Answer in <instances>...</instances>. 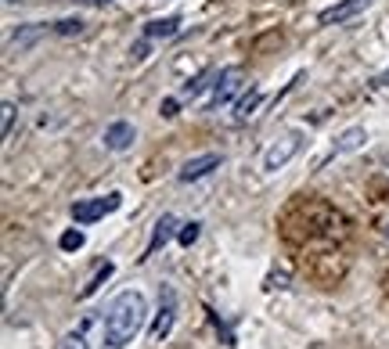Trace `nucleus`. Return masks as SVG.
Here are the masks:
<instances>
[{
    "mask_svg": "<svg viewBox=\"0 0 389 349\" xmlns=\"http://www.w3.org/2000/svg\"><path fill=\"white\" fill-rule=\"evenodd\" d=\"M144 317H148V303L141 292H119L105 310V324H101V335H105V345L108 349H123L127 342L137 338V331L144 328Z\"/></svg>",
    "mask_w": 389,
    "mask_h": 349,
    "instance_id": "nucleus-1",
    "label": "nucleus"
},
{
    "mask_svg": "<svg viewBox=\"0 0 389 349\" xmlns=\"http://www.w3.org/2000/svg\"><path fill=\"white\" fill-rule=\"evenodd\" d=\"M119 205H123V195H119V191L105 195V198H83V202L73 205V220H76L80 227H90V223L105 220L108 213H116Z\"/></svg>",
    "mask_w": 389,
    "mask_h": 349,
    "instance_id": "nucleus-2",
    "label": "nucleus"
},
{
    "mask_svg": "<svg viewBox=\"0 0 389 349\" xmlns=\"http://www.w3.org/2000/svg\"><path fill=\"white\" fill-rule=\"evenodd\" d=\"M174 317H177V292H174L170 284H166L162 292H159V313H155V321H151V328H148L151 342H162L166 335H170Z\"/></svg>",
    "mask_w": 389,
    "mask_h": 349,
    "instance_id": "nucleus-3",
    "label": "nucleus"
},
{
    "mask_svg": "<svg viewBox=\"0 0 389 349\" xmlns=\"http://www.w3.org/2000/svg\"><path fill=\"white\" fill-rule=\"evenodd\" d=\"M299 144H303V137L292 130V134H285V137H277L267 151H263V169L267 173H277L282 166H289L292 162V155L299 151Z\"/></svg>",
    "mask_w": 389,
    "mask_h": 349,
    "instance_id": "nucleus-4",
    "label": "nucleus"
},
{
    "mask_svg": "<svg viewBox=\"0 0 389 349\" xmlns=\"http://www.w3.org/2000/svg\"><path fill=\"white\" fill-rule=\"evenodd\" d=\"M242 87H245V73H242L238 65L224 69V73L216 76V83H213V97H209V104H206V108L213 112V108H220V104H228V101L242 90Z\"/></svg>",
    "mask_w": 389,
    "mask_h": 349,
    "instance_id": "nucleus-5",
    "label": "nucleus"
},
{
    "mask_svg": "<svg viewBox=\"0 0 389 349\" xmlns=\"http://www.w3.org/2000/svg\"><path fill=\"white\" fill-rule=\"evenodd\" d=\"M220 162H224V155H216V151H209V155H198V159H188V162L181 166V173H177V177H181L184 184H191V181H202V177H209L213 169H220Z\"/></svg>",
    "mask_w": 389,
    "mask_h": 349,
    "instance_id": "nucleus-6",
    "label": "nucleus"
},
{
    "mask_svg": "<svg viewBox=\"0 0 389 349\" xmlns=\"http://www.w3.org/2000/svg\"><path fill=\"white\" fill-rule=\"evenodd\" d=\"M134 137H137V130H134L127 119H116L112 127L105 130V148H108V151H127V148L134 144Z\"/></svg>",
    "mask_w": 389,
    "mask_h": 349,
    "instance_id": "nucleus-7",
    "label": "nucleus"
},
{
    "mask_svg": "<svg viewBox=\"0 0 389 349\" xmlns=\"http://www.w3.org/2000/svg\"><path fill=\"white\" fill-rule=\"evenodd\" d=\"M371 0H343V4H336V8H324L321 11V26H331V22H346V18H353L361 8H368Z\"/></svg>",
    "mask_w": 389,
    "mask_h": 349,
    "instance_id": "nucleus-8",
    "label": "nucleus"
},
{
    "mask_svg": "<svg viewBox=\"0 0 389 349\" xmlns=\"http://www.w3.org/2000/svg\"><path fill=\"white\" fill-rule=\"evenodd\" d=\"M174 235H177V220H174V216H162V220L155 223V230H151V242H148V249H144V259L155 256V252H159L166 242H170Z\"/></svg>",
    "mask_w": 389,
    "mask_h": 349,
    "instance_id": "nucleus-9",
    "label": "nucleus"
},
{
    "mask_svg": "<svg viewBox=\"0 0 389 349\" xmlns=\"http://www.w3.org/2000/svg\"><path fill=\"white\" fill-rule=\"evenodd\" d=\"M364 141H368V134H364V127H353V130H346V134H339V141L331 144V151H328V159H336V155H346V151H357V148H364Z\"/></svg>",
    "mask_w": 389,
    "mask_h": 349,
    "instance_id": "nucleus-10",
    "label": "nucleus"
},
{
    "mask_svg": "<svg viewBox=\"0 0 389 349\" xmlns=\"http://www.w3.org/2000/svg\"><path fill=\"white\" fill-rule=\"evenodd\" d=\"M177 29H181V18H177V15H170V18H151V22L144 26V36H148V40H159V36L166 40V36H174Z\"/></svg>",
    "mask_w": 389,
    "mask_h": 349,
    "instance_id": "nucleus-11",
    "label": "nucleus"
},
{
    "mask_svg": "<svg viewBox=\"0 0 389 349\" xmlns=\"http://www.w3.org/2000/svg\"><path fill=\"white\" fill-rule=\"evenodd\" d=\"M260 101H263V94L260 90H249L238 104H235V123H245V119H252L256 115V108H260Z\"/></svg>",
    "mask_w": 389,
    "mask_h": 349,
    "instance_id": "nucleus-12",
    "label": "nucleus"
},
{
    "mask_svg": "<svg viewBox=\"0 0 389 349\" xmlns=\"http://www.w3.org/2000/svg\"><path fill=\"white\" fill-rule=\"evenodd\" d=\"M108 277H112V263H105V267H101V270H97V274L90 277V284H83V292H80V299H90V296L97 292V288H101V284L108 281Z\"/></svg>",
    "mask_w": 389,
    "mask_h": 349,
    "instance_id": "nucleus-13",
    "label": "nucleus"
},
{
    "mask_svg": "<svg viewBox=\"0 0 389 349\" xmlns=\"http://www.w3.org/2000/svg\"><path fill=\"white\" fill-rule=\"evenodd\" d=\"M15 112H18V108H15L11 101H4V104H0V137H4V141L11 137V127H15Z\"/></svg>",
    "mask_w": 389,
    "mask_h": 349,
    "instance_id": "nucleus-14",
    "label": "nucleus"
},
{
    "mask_svg": "<svg viewBox=\"0 0 389 349\" xmlns=\"http://www.w3.org/2000/svg\"><path fill=\"white\" fill-rule=\"evenodd\" d=\"M198 235H202V223H184V227L177 230V242H181L184 249H191V245L198 242Z\"/></svg>",
    "mask_w": 389,
    "mask_h": 349,
    "instance_id": "nucleus-15",
    "label": "nucleus"
},
{
    "mask_svg": "<svg viewBox=\"0 0 389 349\" xmlns=\"http://www.w3.org/2000/svg\"><path fill=\"white\" fill-rule=\"evenodd\" d=\"M209 80H213V73H202V76H198V80H191V83H188V87H184V90H181V97H184V101H188V97H198V94H202V90H206V87H213V83H209Z\"/></svg>",
    "mask_w": 389,
    "mask_h": 349,
    "instance_id": "nucleus-16",
    "label": "nucleus"
},
{
    "mask_svg": "<svg viewBox=\"0 0 389 349\" xmlns=\"http://www.w3.org/2000/svg\"><path fill=\"white\" fill-rule=\"evenodd\" d=\"M54 33H58V36H80L83 33V18L76 15V18H62L58 26H54Z\"/></svg>",
    "mask_w": 389,
    "mask_h": 349,
    "instance_id": "nucleus-17",
    "label": "nucleus"
},
{
    "mask_svg": "<svg viewBox=\"0 0 389 349\" xmlns=\"http://www.w3.org/2000/svg\"><path fill=\"white\" fill-rule=\"evenodd\" d=\"M83 242H87V238H83V230H65L58 245H62L65 252H76V249H83Z\"/></svg>",
    "mask_w": 389,
    "mask_h": 349,
    "instance_id": "nucleus-18",
    "label": "nucleus"
},
{
    "mask_svg": "<svg viewBox=\"0 0 389 349\" xmlns=\"http://www.w3.org/2000/svg\"><path fill=\"white\" fill-rule=\"evenodd\" d=\"M62 349H87V338H83V335H69V338L62 342Z\"/></svg>",
    "mask_w": 389,
    "mask_h": 349,
    "instance_id": "nucleus-19",
    "label": "nucleus"
},
{
    "mask_svg": "<svg viewBox=\"0 0 389 349\" xmlns=\"http://www.w3.org/2000/svg\"><path fill=\"white\" fill-rule=\"evenodd\" d=\"M162 115H166V119H174V115H177V101H174V97L162 101Z\"/></svg>",
    "mask_w": 389,
    "mask_h": 349,
    "instance_id": "nucleus-20",
    "label": "nucleus"
},
{
    "mask_svg": "<svg viewBox=\"0 0 389 349\" xmlns=\"http://www.w3.org/2000/svg\"><path fill=\"white\" fill-rule=\"evenodd\" d=\"M134 58H137V62H141V58H148V36H144V40L134 47Z\"/></svg>",
    "mask_w": 389,
    "mask_h": 349,
    "instance_id": "nucleus-21",
    "label": "nucleus"
},
{
    "mask_svg": "<svg viewBox=\"0 0 389 349\" xmlns=\"http://www.w3.org/2000/svg\"><path fill=\"white\" fill-rule=\"evenodd\" d=\"M375 83H378V87H389V73H382V76H378Z\"/></svg>",
    "mask_w": 389,
    "mask_h": 349,
    "instance_id": "nucleus-22",
    "label": "nucleus"
},
{
    "mask_svg": "<svg viewBox=\"0 0 389 349\" xmlns=\"http://www.w3.org/2000/svg\"><path fill=\"white\" fill-rule=\"evenodd\" d=\"M87 4H97L101 8V4H108V0H87Z\"/></svg>",
    "mask_w": 389,
    "mask_h": 349,
    "instance_id": "nucleus-23",
    "label": "nucleus"
},
{
    "mask_svg": "<svg viewBox=\"0 0 389 349\" xmlns=\"http://www.w3.org/2000/svg\"><path fill=\"white\" fill-rule=\"evenodd\" d=\"M382 235H385V238H389V223H385V227H382Z\"/></svg>",
    "mask_w": 389,
    "mask_h": 349,
    "instance_id": "nucleus-24",
    "label": "nucleus"
}]
</instances>
